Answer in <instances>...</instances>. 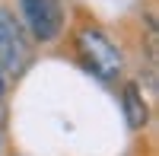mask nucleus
Masks as SVG:
<instances>
[{"label":"nucleus","mask_w":159,"mask_h":156,"mask_svg":"<svg viewBox=\"0 0 159 156\" xmlns=\"http://www.w3.org/2000/svg\"><path fill=\"white\" fill-rule=\"evenodd\" d=\"M76 57L89 73H96L105 83L121 76V70H124V57L118 51V45L96 25H86V29L76 32Z\"/></svg>","instance_id":"obj_1"},{"label":"nucleus","mask_w":159,"mask_h":156,"mask_svg":"<svg viewBox=\"0 0 159 156\" xmlns=\"http://www.w3.org/2000/svg\"><path fill=\"white\" fill-rule=\"evenodd\" d=\"M19 16L35 42H54L64 29L61 0H19Z\"/></svg>","instance_id":"obj_2"},{"label":"nucleus","mask_w":159,"mask_h":156,"mask_svg":"<svg viewBox=\"0 0 159 156\" xmlns=\"http://www.w3.org/2000/svg\"><path fill=\"white\" fill-rule=\"evenodd\" d=\"M29 64V42L19 19L7 7H0V70L19 73Z\"/></svg>","instance_id":"obj_3"},{"label":"nucleus","mask_w":159,"mask_h":156,"mask_svg":"<svg viewBox=\"0 0 159 156\" xmlns=\"http://www.w3.org/2000/svg\"><path fill=\"white\" fill-rule=\"evenodd\" d=\"M121 102H124V118H127V124L134 127V131H140V127L150 121V108H147V102H143V93L137 89V83H124Z\"/></svg>","instance_id":"obj_4"},{"label":"nucleus","mask_w":159,"mask_h":156,"mask_svg":"<svg viewBox=\"0 0 159 156\" xmlns=\"http://www.w3.org/2000/svg\"><path fill=\"white\" fill-rule=\"evenodd\" d=\"M7 93V80H3V70H0V96Z\"/></svg>","instance_id":"obj_5"},{"label":"nucleus","mask_w":159,"mask_h":156,"mask_svg":"<svg viewBox=\"0 0 159 156\" xmlns=\"http://www.w3.org/2000/svg\"><path fill=\"white\" fill-rule=\"evenodd\" d=\"M0 150H3V137H0Z\"/></svg>","instance_id":"obj_6"}]
</instances>
